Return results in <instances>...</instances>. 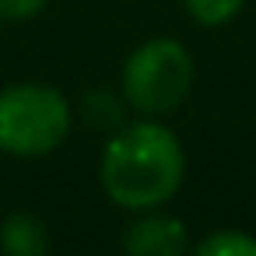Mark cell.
<instances>
[{
    "label": "cell",
    "mask_w": 256,
    "mask_h": 256,
    "mask_svg": "<svg viewBox=\"0 0 256 256\" xmlns=\"http://www.w3.org/2000/svg\"><path fill=\"white\" fill-rule=\"evenodd\" d=\"M196 81L190 50L179 39L158 36L140 42L123 64V98L140 116H165L179 109Z\"/></svg>",
    "instance_id": "3957f363"
},
{
    "label": "cell",
    "mask_w": 256,
    "mask_h": 256,
    "mask_svg": "<svg viewBox=\"0 0 256 256\" xmlns=\"http://www.w3.org/2000/svg\"><path fill=\"white\" fill-rule=\"evenodd\" d=\"M246 0H182V11L204 25V28H218V25H228L238 11H242Z\"/></svg>",
    "instance_id": "ba28073f"
},
{
    "label": "cell",
    "mask_w": 256,
    "mask_h": 256,
    "mask_svg": "<svg viewBox=\"0 0 256 256\" xmlns=\"http://www.w3.org/2000/svg\"><path fill=\"white\" fill-rule=\"evenodd\" d=\"M123 249L130 256H182L190 249L186 224L179 218L158 214V207L140 210V218L130 221V228L123 235Z\"/></svg>",
    "instance_id": "277c9868"
},
{
    "label": "cell",
    "mask_w": 256,
    "mask_h": 256,
    "mask_svg": "<svg viewBox=\"0 0 256 256\" xmlns=\"http://www.w3.org/2000/svg\"><path fill=\"white\" fill-rule=\"evenodd\" d=\"M74 112L60 88L22 81L0 92V151L14 158H42L70 134Z\"/></svg>",
    "instance_id": "7a4b0ae2"
},
{
    "label": "cell",
    "mask_w": 256,
    "mask_h": 256,
    "mask_svg": "<svg viewBox=\"0 0 256 256\" xmlns=\"http://www.w3.org/2000/svg\"><path fill=\"white\" fill-rule=\"evenodd\" d=\"M182 176H186L182 144L168 126L154 120H137L112 130L98 162L106 196L126 210H154L168 204L179 193Z\"/></svg>",
    "instance_id": "6da1fadb"
},
{
    "label": "cell",
    "mask_w": 256,
    "mask_h": 256,
    "mask_svg": "<svg viewBox=\"0 0 256 256\" xmlns=\"http://www.w3.org/2000/svg\"><path fill=\"white\" fill-rule=\"evenodd\" d=\"M0 252L8 256H46L50 252V232L42 218L28 210H14L0 221Z\"/></svg>",
    "instance_id": "5b68a950"
},
{
    "label": "cell",
    "mask_w": 256,
    "mask_h": 256,
    "mask_svg": "<svg viewBox=\"0 0 256 256\" xmlns=\"http://www.w3.org/2000/svg\"><path fill=\"white\" fill-rule=\"evenodd\" d=\"M46 4H50V0H0V18H4V22H28Z\"/></svg>",
    "instance_id": "9c48e42d"
},
{
    "label": "cell",
    "mask_w": 256,
    "mask_h": 256,
    "mask_svg": "<svg viewBox=\"0 0 256 256\" xmlns=\"http://www.w3.org/2000/svg\"><path fill=\"white\" fill-rule=\"evenodd\" d=\"M81 116L95 130H120L126 123V98H120L109 88H95L92 95H84Z\"/></svg>",
    "instance_id": "8992f818"
},
{
    "label": "cell",
    "mask_w": 256,
    "mask_h": 256,
    "mask_svg": "<svg viewBox=\"0 0 256 256\" xmlns=\"http://www.w3.org/2000/svg\"><path fill=\"white\" fill-rule=\"evenodd\" d=\"M200 256H256V235L242 228H218L196 246Z\"/></svg>",
    "instance_id": "52a82bcc"
}]
</instances>
